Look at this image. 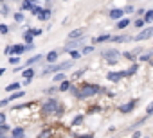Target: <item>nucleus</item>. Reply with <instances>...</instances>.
Returning a JSON list of instances; mask_svg holds the SVG:
<instances>
[{
    "label": "nucleus",
    "mask_w": 153,
    "mask_h": 138,
    "mask_svg": "<svg viewBox=\"0 0 153 138\" xmlns=\"http://www.w3.org/2000/svg\"><path fill=\"white\" fill-rule=\"evenodd\" d=\"M105 88H99V86H96V84H85L83 88H81V92H79V99H87V97H92V95H96V93H99V92H103Z\"/></svg>",
    "instance_id": "1"
},
{
    "label": "nucleus",
    "mask_w": 153,
    "mask_h": 138,
    "mask_svg": "<svg viewBox=\"0 0 153 138\" xmlns=\"http://www.w3.org/2000/svg\"><path fill=\"white\" fill-rule=\"evenodd\" d=\"M101 56L106 59L108 65H115V63H117V57H119V50H115V48H112V50H103Z\"/></svg>",
    "instance_id": "2"
},
{
    "label": "nucleus",
    "mask_w": 153,
    "mask_h": 138,
    "mask_svg": "<svg viewBox=\"0 0 153 138\" xmlns=\"http://www.w3.org/2000/svg\"><path fill=\"white\" fill-rule=\"evenodd\" d=\"M43 111H45V113H58V111H59V102L54 101V99L43 102Z\"/></svg>",
    "instance_id": "3"
},
{
    "label": "nucleus",
    "mask_w": 153,
    "mask_h": 138,
    "mask_svg": "<svg viewBox=\"0 0 153 138\" xmlns=\"http://www.w3.org/2000/svg\"><path fill=\"white\" fill-rule=\"evenodd\" d=\"M68 66H72V61H68V63H61V65H52V66L45 68V70H43L42 74L45 76V74H49V72H59V70H67Z\"/></svg>",
    "instance_id": "4"
},
{
    "label": "nucleus",
    "mask_w": 153,
    "mask_h": 138,
    "mask_svg": "<svg viewBox=\"0 0 153 138\" xmlns=\"http://www.w3.org/2000/svg\"><path fill=\"white\" fill-rule=\"evenodd\" d=\"M153 36V27H148V29H144L140 34H137L133 40H137V41H142V40H148V38H151Z\"/></svg>",
    "instance_id": "5"
},
{
    "label": "nucleus",
    "mask_w": 153,
    "mask_h": 138,
    "mask_svg": "<svg viewBox=\"0 0 153 138\" xmlns=\"http://www.w3.org/2000/svg\"><path fill=\"white\" fill-rule=\"evenodd\" d=\"M128 76V72H110L106 77H108V81H112V83H117L121 77H126Z\"/></svg>",
    "instance_id": "6"
},
{
    "label": "nucleus",
    "mask_w": 153,
    "mask_h": 138,
    "mask_svg": "<svg viewBox=\"0 0 153 138\" xmlns=\"http://www.w3.org/2000/svg\"><path fill=\"white\" fill-rule=\"evenodd\" d=\"M135 104H137V101H130V102L119 106V111H121V113H128V111H131V109L135 108Z\"/></svg>",
    "instance_id": "7"
},
{
    "label": "nucleus",
    "mask_w": 153,
    "mask_h": 138,
    "mask_svg": "<svg viewBox=\"0 0 153 138\" xmlns=\"http://www.w3.org/2000/svg\"><path fill=\"white\" fill-rule=\"evenodd\" d=\"M123 13H124V9H112L110 11V18L112 20H119L123 16Z\"/></svg>",
    "instance_id": "8"
},
{
    "label": "nucleus",
    "mask_w": 153,
    "mask_h": 138,
    "mask_svg": "<svg viewBox=\"0 0 153 138\" xmlns=\"http://www.w3.org/2000/svg\"><path fill=\"white\" fill-rule=\"evenodd\" d=\"M83 29H76V31H72L70 34H68V40H76V38H81L83 36Z\"/></svg>",
    "instance_id": "9"
},
{
    "label": "nucleus",
    "mask_w": 153,
    "mask_h": 138,
    "mask_svg": "<svg viewBox=\"0 0 153 138\" xmlns=\"http://www.w3.org/2000/svg\"><path fill=\"white\" fill-rule=\"evenodd\" d=\"M49 63H54L56 59H58V50H51L49 54H47V57H45Z\"/></svg>",
    "instance_id": "10"
},
{
    "label": "nucleus",
    "mask_w": 153,
    "mask_h": 138,
    "mask_svg": "<svg viewBox=\"0 0 153 138\" xmlns=\"http://www.w3.org/2000/svg\"><path fill=\"white\" fill-rule=\"evenodd\" d=\"M130 40H131L130 36H114V38H112L114 43H123V41H130Z\"/></svg>",
    "instance_id": "11"
},
{
    "label": "nucleus",
    "mask_w": 153,
    "mask_h": 138,
    "mask_svg": "<svg viewBox=\"0 0 153 138\" xmlns=\"http://www.w3.org/2000/svg\"><path fill=\"white\" fill-rule=\"evenodd\" d=\"M11 138H24V129H22V127H16V129H13V134H11Z\"/></svg>",
    "instance_id": "12"
},
{
    "label": "nucleus",
    "mask_w": 153,
    "mask_h": 138,
    "mask_svg": "<svg viewBox=\"0 0 153 138\" xmlns=\"http://www.w3.org/2000/svg\"><path fill=\"white\" fill-rule=\"evenodd\" d=\"M13 52H15V56H20L22 52H25V47L24 45H15L13 47Z\"/></svg>",
    "instance_id": "13"
},
{
    "label": "nucleus",
    "mask_w": 153,
    "mask_h": 138,
    "mask_svg": "<svg viewBox=\"0 0 153 138\" xmlns=\"http://www.w3.org/2000/svg\"><path fill=\"white\" fill-rule=\"evenodd\" d=\"M38 16H40V20H49V16H51V9H43Z\"/></svg>",
    "instance_id": "14"
},
{
    "label": "nucleus",
    "mask_w": 153,
    "mask_h": 138,
    "mask_svg": "<svg viewBox=\"0 0 153 138\" xmlns=\"http://www.w3.org/2000/svg\"><path fill=\"white\" fill-rule=\"evenodd\" d=\"M34 6H33V0H24V4H22V9L24 11H27V9H33Z\"/></svg>",
    "instance_id": "15"
},
{
    "label": "nucleus",
    "mask_w": 153,
    "mask_h": 138,
    "mask_svg": "<svg viewBox=\"0 0 153 138\" xmlns=\"http://www.w3.org/2000/svg\"><path fill=\"white\" fill-rule=\"evenodd\" d=\"M128 25H130V18L119 20V23H117V27H119V29H124V27H128Z\"/></svg>",
    "instance_id": "16"
},
{
    "label": "nucleus",
    "mask_w": 153,
    "mask_h": 138,
    "mask_svg": "<svg viewBox=\"0 0 153 138\" xmlns=\"http://www.w3.org/2000/svg\"><path fill=\"white\" fill-rule=\"evenodd\" d=\"M139 50H140V48H135V52H124V57L130 59V61H133V59H135V54H137Z\"/></svg>",
    "instance_id": "17"
},
{
    "label": "nucleus",
    "mask_w": 153,
    "mask_h": 138,
    "mask_svg": "<svg viewBox=\"0 0 153 138\" xmlns=\"http://www.w3.org/2000/svg\"><path fill=\"white\" fill-rule=\"evenodd\" d=\"M72 86H70V83L68 81H63L61 84H59V92H67V90H70Z\"/></svg>",
    "instance_id": "18"
},
{
    "label": "nucleus",
    "mask_w": 153,
    "mask_h": 138,
    "mask_svg": "<svg viewBox=\"0 0 153 138\" xmlns=\"http://www.w3.org/2000/svg\"><path fill=\"white\" fill-rule=\"evenodd\" d=\"M40 59H42V56H40V54H38V56H34V57H31V59H29V61H27V63H25V65H27V66H31V65H34V63H36V61H40Z\"/></svg>",
    "instance_id": "19"
},
{
    "label": "nucleus",
    "mask_w": 153,
    "mask_h": 138,
    "mask_svg": "<svg viewBox=\"0 0 153 138\" xmlns=\"http://www.w3.org/2000/svg\"><path fill=\"white\" fill-rule=\"evenodd\" d=\"M20 88V83H13V84H9L7 88H6V92H15V90H18Z\"/></svg>",
    "instance_id": "20"
},
{
    "label": "nucleus",
    "mask_w": 153,
    "mask_h": 138,
    "mask_svg": "<svg viewBox=\"0 0 153 138\" xmlns=\"http://www.w3.org/2000/svg\"><path fill=\"white\" fill-rule=\"evenodd\" d=\"M144 20H146V22H153V9L146 11V15H144Z\"/></svg>",
    "instance_id": "21"
},
{
    "label": "nucleus",
    "mask_w": 153,
    "mask_h": 138,
    "mask_svg": "<svg viewBox=\"0 0 153 138\" xmlns=\"http://www.w3.org/2000/svg\"><path fill=\"white\" fill-rule=\"evenodd\" d=\"M33 36H34V34H33L31 31H27V32L24 34V38H25V41H27V43H33Z\"/></svg>",
    "instance_id": "22"
},
{
    "label": "nucleus",
    "mask_w": 153,
    "mask_h": 138,
    "mask_svg": "<svg viewBox=\"0 0 153 138\" xmlns=\"http://www.w3.org/2000/svg\"><path fill=\"white\" fill-rule=\"evenodd\" d=\"M106 40H112V38H110L108 34H103V36H97V38H96L97 43H103V41H106Z\"/></svg>",
    "instance_id": "23"
},
{
    "label": "nucleus",
    "mask_w": 153,
    "mask_h": 138,
    "mask_svg": "<svg viewBox=\"0 0 153 138\" xmlns=\"http://www.w3.org/2000/svg\"><path fill=\"white\" fill-rule=\"evenodd\" d=\"M151 56H153L151 52H146V54H142V56L139 57V61H148V59H151Z\"/></svg>",
    "instance_id": "24"
},
{
    "label": "nucleus",
    "mask_w": 153,
    "mask_h": 138,
    "mask_svg": "<svg viewBox=\"0 0 153 138\" xmlns=\"http://www.w3.org/2000/svg\"><path fill=\"white\" fill-rule=\"evenodd\" d=\"M65 81V76L63 74H56L54 76V83H63Z\"/></svg>",
    "instance_id": "25"
},
{
    "label": "nucleus",
    "mask_w": 153,
    "mask_h": 138,
    "mask_svg": "<svg viewBox=\"0 0 153 138\" xmlns=\"http://www.w3.org/2000/svg\"><path fill=\"white\" fill-rule=\"evenodd\" d=\"M20 97H24V92H16V93H13V95L9 97V101H15V99H20Z\"/></svg>",
    "instance_id": "26"
},
{
    "label": "nucleus",
    "mask_w": 153,
    "mask_h": 138,
    "mask_svg": "<svg viewBox=\"0 0 153 138\" xmlns=\"http://www.w3.org/2000/svg\"><path fill=\"white\" fill-rule=\"evenodd\" d=\"M9 63H11V65H18V63H20V57H18V56H13V57L9 59Z\"/></svg>",
    "instance_id": "27"
},
{
    "label": "nucleus",
    "mask_w": 153,
    "mask_h": 138,
    "mask_svg": "<svg viewBox=\"0 0 153 138\" xmlns=\"http://www.w3.org/2000/svg\"><path fill=\"white\" fill-rule=\"evenodd\" d=\"M137 68H139V66H137V65H133V66L130 68V70H126V72H128V76H133V74L137 72Z\"/></svg>",
    "instance_id": "28"
},
{
    "label": "nucleus",
    "mask_w": 153,
    "mask_h": 138,
    "mask_svg": "<svg viewBox=\"0 0 153 138\" xmlns=\"http://www.w3.org/2000/svg\"><path fill=\"white\" fill-rule=\"evenodd\" d=\"M15 22H18V23H20V22H24V16H22V13H16V15H15Z\"/></svg>",
    "instance_id": "29"
},
{
    "label": "nucleus",
    "mask_w": 153,
    "mask_h": 138,
    "mask_svg": "<svg viewBox=\"0 0 153 138\" xmlns=\"http://www.w3.org/2000/svg\"><path fill=\"white\" fill-rule=\"evenodd\" d=\"M31 11H33V15H40V13H42L43 9H42V7H36V6H34V7H33Z\"/></svg>",
    "instance_id": "30"
},
{
    "label": "nucleus",
    "mask_w": 153,
    "mask_h": 138,
    "mask_svg": "<svg viewBox=\"0 0 153 138\" xmlns=\"http://www.w3.org/2000/svg\"><path fill=\"white\" fill-rule=\"evenodd\" d=\"M29 31H31V32H33V34H34V36H40V34H42V32H43V31H42V29H29Z\"/></svg>",
    "instance_id": "31"
},
{
    "label": "nucleus",
    "mask_w": 153,
    "mask_h": 138,
    "mask_svg": "<svg viewBox=\"0 0 153 138\" xmlns=\"http://www.w3.org/2000/svg\"><path fill=\"white\" fill-rule=\"evenodd\" d=\"M38 138H51V131H43Z\"/></svg>",
    "instance_id": "32"
},
{
    "label": "nucleus",
    "mask_w": 153,
    "mask_h": 138,
    "mask_svg": "<svg viewBox=\"0 0 153 138\" xmlns=\"http://www.w3.org/2000/svg\"><path fill=\"white\" fill-rule=\"evenodd\" d=\"M33 4H42V6H45V4H49V0H33Z\"/></svg>",
    "instance_id": "33"
},
{
    "label": "nucleus",
    "mask_w": 153,
    "mask_h": 138,
    "mask_svg": "<svg viewBox=\"0 0 153 138\" xmlns=\"http://www.w3.org/2000/svg\"><path fill=\"white\" fill-rule=\"evenodd\" d=\"M9 13V7H7V4H2V15H7Z\"/></svg>",
    "instance_id": "34"
},
{
    "label": "nucleus",
    "mask_w": 153,
    "mask_h": 138,
    "mask_svg": "<svg viewBox=\"0 0 153 138\" xmlns=\"http://www.w3.org/2000/svg\"><path fill=\"white\" fill-rule=\"evenodd\" d=\"M92 50H94V47H90V45H88V47H85V48H83V54H90Z\"/></svg>",
    "instance_id": "35"
},
{
    "label": "nucleus",
    "mask_w": 153,
    "mask_h": 138,
    "mask_svg": "<svg viewBox=\"0 0 153 138\" xmlns=\"http://www.w3.org/2000/svg\"><path fill=\"white\" fill-rule=\"evenodd\" d=\"M0 32H2V34H7V25H0Z\"/></svg>",
    "instance_id": "36"
},
{
    "label": "nucleus",
    "mask_w": 153,
    "mask_h": 138,
    "mask_svg": "<svg viewBox=\"0 0 153 138\" xmlns=\"http://www.w3.org/2000/svg\"><path fill=\"white\" fill-rule=\"evenodd\" d=\"M70 56H72V59H78V57H79V52H76V50H70Z\"/></svg>",
    "instance_id": "37"
},
{
    "label": "nucleus",
    "mask_w": 153,
    "mask_h": 138,
    "mask_svg": "<svg viewBox=\"0 0 153 138\" xmlns=\"http://www.w3.org/2000/svg\"><path fill=\"white\" fill-rule=\"evenodd\" d=\"M81 122H83V117L79 115L78 118H76V120H74V126H78V124H81Z\"/></svg>",
    "instance_id": "38"
},
{
    "label": "nucleus",
    "mask_w": 153,
    "mask_h": 138,
    "mask_svg": "<svg viewBox=\"0 0 153 138\" xmlns=\"http://www.w3.org/2000/svg\"><path fill=\"white\" fill-rule=\"evenodd\" d=\"M124 13H133V6H126L124 7Z\"/></svg>",
    "instance_id": "39"
},
{
    "label": "nucleus",
    "mask_w": 153,
    "mask_h": 138,
    "mask_svg": "<svg viewBox=\"0 0 153 138\" xmlns=\"http://www.w3.org/2000/svg\"><path fill=\"white\" fill-rule=\"evenodd\" d=\"M144 22H146V20H137V22H135V25H137V27H142V25H144Z\"/></svg>",
    "instance_id": "40"
},
{
    "label": "nucleus",
    "mask_w": 153,
    "mask_h": 138,
    "mask_svg": "<svg viewBox=\"0 0 153 138\" xmlns=\"http://www.w3.org/2000/svg\"><path fill=\"white\" fill-rule=\"evenodd\" d=\"M151 113H153V102L148 106V115H151Z\"/></svg>",
    "instance_id": "41"
},
{
    "label": "nucleus",
    "mask_w": 153,
    "mask_h": 138,
    "mask_svg": "<svg viewBox=\"0 0 153 138\" xmlns=\"http://www.w3.org/2000/svg\"><path fill=\"white\" fill-rule=\"evenodd\" d=\"M83 72H85V70H79V72H76V74H74V77H81V76H83Z\"/></svg>",
    "instance_id": "42"
},
{
    "label": "nucleus",
    "mask_w": 153,
    "mask_h": 138,
    "mask_svg": "<svg viewBox=\"0 0 153 138\" xmlns=\"http://www.w3.org/2000/svg\"><path fill=\"white\" fill-rule=\"evenodd\" d=\"M131 138H140V133H139V131H135V133H133V136H131Z\"/></svg>",
    "instance_id": "43"
},
{
    "label": "nucleus",
    "mask_w": 153,
    "mask_h": 138,
    "mask_svg": "<svg viewBox=\"0 0 153 138\" xmlns=\"http://www.w3.org/2000/svg\"><path fill=\"white\" fill-rule=\"evenodd\" d=\"M78 138H92V136H78Z\"/></svg>",
    "instance_id": "44"
},
{
    "label": "nucleus",
    "mask_w": 153,
    "mask_h": 138,
    "mask_svg": "<svg viewBox=\"0 0 153 138\" xmlns=\"http://www.w3.org/2000/svg\"><path fill=\"white\" fill-rule=\"evenodd\" d=\"M151 65H153V61H151Z\"/></svg>",
    "instance_id": "45"
}]
</instances>
